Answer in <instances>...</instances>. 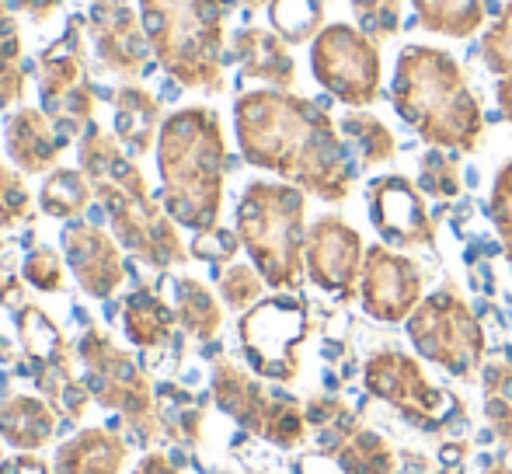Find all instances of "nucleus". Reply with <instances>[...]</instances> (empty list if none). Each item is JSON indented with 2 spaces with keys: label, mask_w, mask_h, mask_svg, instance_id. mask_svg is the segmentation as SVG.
I'll return each instance as SVG.
<instances>
[{
  "label": "nucleus",
  "mask_w": 512,
  "mask_h": 474,
  "mask_svg": "<svg viewBox=\"0 0 512 474\" xmlns=\"http://www.w3.org/2000/svg\"><path fill=\"white\" fill-rule=\"evenodd\" d=\"M439 474H464V461H457V464H443V468H439Z\"/></svg>",
  "instance_id": "40"
},
{
  "label": "nucleus",
  "mask_w": 512,
  "mask_h": 474,
  "mask_svg": "<svg viewBox=\"0 0 512 474\" xmlns=\"http://www.w3.org/2000/svg\"><path fill=\"white\" fill-rule=\"evenodd\" d=\"M42 206L49 217H74L88 206V182L81 178V171H56L49 175V182L42 185Z\"/></svg>",
  "instance_id": "32"
},
{
  "label": "nucleus",
  "mask_w": 512,
  "mask_h": 474,
  "mask_svg": "<svg viewBox=\"0 0 512 474\" xmlns=\"http://www.w3.org/2000/svg\"><path fill=\"white\" fill-rule=\"evenodd\" d=\"M234 129L248 164L286 178L321 203L349 199L356 161L321 102L279 88L244 91L234 102Z\"/></svg>",
  "instance_id": "1"
},
{
  "label": "nucleus",
  "mask_w": 512,
  "mask_h": 474,
  "mask_svg": "<svg viewBox=\"0 0 512 474\" xmlns=\"http://www.w3.org/2000/svg\"><path fill=\"white\" fill-rule=\"evenodd\" d=\"M488 213H492V227L502 241V251L512 262V161H506L495 175L492 199H488Z\"/></svg>",
  "instance_id": "34"
},
{
  "label": "nucleus",
  "mask_w": 512,
  "mask_h": 474,
  "mask_svg": "<svg viewBox=\"0 0 512 474\" xmlns=\"http://www.w3.org/2000/svg\"><path fill=\"white\" fill-rule=\"evenodd\" d=\"M175 293H178V318H182V325L189 328L196 339H213L223 321L220 304H216L213 293H209L199 279H178Z\"/></svg>",
  "instance_id": "27"
},
{
  "label": "nucleus",
  "mask_w": 512,
  "mask_h": 474,
  "mask_svg": "<svg viewBox=\"0 0 512 474\" xmlns=\"http://www.w3.org/2000/svg\"><path fill=\"white\" fill-rule=\"evenodd\" d=\"M391 105L429 147L474 154L485 140V109L453 53L405 46L391 81Z\"/></svg>",
  "instance_id": "2"
},
{
  "label": "nucleus",
  "mask_w": 512,
  "mask_h": 474,
  "mask_svg": "<svg viewBox=\"0 0 512 474\" xmlns=\"http://www.w3.org/2000/svg\"><path fill=\"white\" fill-rule=\"evenodd\" d=\"M310 332L307 304L293 293L258 300L241 318V346L248 363L269 380H293L300 373V346Z\"/></svg>",
  "instance_id": "10"
},
{
  "label": "nucleus",
  "mask_w": 512,
  "mask_h": 474,
  "mask_svg": "<svg viewBox=\"0 0 512 474\" xmlns=\"http://www.w3.org/2000/svg\"><path fill=\"white\" fill-rule=\"evenodd\" d=\"M81 18L67 21L63 39H56L46 53L39 56V91L49 116L67 133H81L95 112V91L84 67V39Z\"/></svg>",
  "instance_id": "11"
},
{
  "label": "nucleus",
  "mask_w": 512,
  "mask_h": 474,
  "mask_svg": "<svg viewBox=\"0 0 512 474\" xmlns=\"http://www.w3.org/2000/svg\"><path fill=\"white\" fill-rule=\"evenodd\" d=\"M63 143L53 133V122L39 109H18L7 119V154L14 157L21 171H49V164L60 157Z\"/></svg>",
  "instance_id": "18"
},
{
  "label": "nucleus",
  "mask_w": 512,
  "mask_h": 474,
  "mask_svg": "<svg viewBox=\"0 0 512 474\" xmlns=\"http://www.w3.org/2000/svg\"><path fill=\"white\" fill-rule=\"evenodd\" d=\"M161 70L182 88L220 95L227 88V0H136Z\"/></svg>",
  "instance_id": "4"
},
{
  "label": "nucleus",
  "mask_w": 512,
  "mask_h": 474,
  "mask_svg": "<svg viewBox=\"0 0 512 474\" xmlns=\"http://www.w3.org/2000/svg\"><path fill=\"white\" fill-rule=\"evenodd\" d=\"M262 286V272L251 269V265H230L220 276V293L234 311H251L262 300Z\"/></svg>",
  "instance_id": "33"
},
{
  "label": "nucleus",
  "mask_w": 512,
  "mask_h": 474,
  "mask_svg": "<svg viewBox=\"0 0 512 474\" xmlns=\"http://www.w3.org/2000/svg\"><path fill=\"white\" fill-rule=\"evenodd\" d=\"M126 328L140 346H154V342L168 339L171 311L150 290H140L126 300Z\"/></svg>",
  "instance_id": "28"
},
{
  "label": "nucleus",
  "mask_w": 512,
  "mask_h": 474,
  "mask_svg": "<svg viewBox=\"0 0 512 474\" xmlns=\"http://www.w3.org/2000/svg\"><path fill=\"white\" fill-rule=\"evenodd\" d=\"M310 74L335 102L349 109H366L380 98V42H373L356 25H324L310 42Z\"/></svg>",
  "instance_id": "9"
},
{
  "label": "nucleus",
  "mask_w": 512,
  "mask_h": 474,
  "mask_svg": "<svg viewBox=\"0 0 512 474\" xmlns=\"http://www.w3.org/2000/svg\"><path fill=\"white\" fill-rule=\"evenodd\" d=\"M363 311L380 325H401L425 300V272L411 255H401L391 244L366 248L363 276H359Z\"/></svg>",
  "instance_id": "12"
},
{
  "label": "nucleus",
  "mask_w": 512,
  "mask_h": 474,
  "mask_svg": "<svg viewBox=\"0 0 512 474\" xmlns=\"http://www.w3.org/2000/svg\"><path fill=\"white\" fill-rule=\"evenodd\" d=\"M335 464L342 474H398V454L370 426H359L345 436V443L335 450Z\"/></svg>",
  "instance_id": "23"
},
{
  "label": "nucleus",
  "mask_w": 512,
  "mask_h": 474,
  "mask_svg": "<svg viewBox=\"0 0 512 474\" xmlns=\"http://www.w3.org/2000/svg\"><path fill=\"white\" fill-rule=\"evenodd\" d=\"M21 28L14 7L0 0V109L25 98V60H21Z\"/></svg>",
  "instance_id": "24"
},
{
  "label": "nucleus",
  "mask_w": 512,
  "mask_h": 474,
  "mask_svg": "<svg viewBox=\"0 0 512 474\" xmlns=\"http://www.w3.org/2000/svg\"><path fill=\"white\" fill-rule=\"evenodd\" d=\"M307 422L317 429V436H321V447L328 450V454H335V450L342 447L345 436H349L352 429L363 426V422H359L338 398H314V401H310V405H307Z\"/></svg>",
  "instance_id": "30"
},
{
  "label": "nucleus",
  "mask_w": 512,
  "mask_h": 474,
  "mask_svg": "<svg viewBox=\"0 0 512 474\" xmlns=\"http://www.w3.org/2000/svg\"><path fill=\"white\" fill-rule=\"evenodd\" d=\"M418 189L432 199H457L460 196V164L453 150L429 147L418 157Z\"/></svg>",
  "instance_id": "29"
},
{
  "label": "nucleus",
  "mask_w": 512,
  "mask_h": 474,
  "mask_svg": "<svg viewBox=\"0 0 512 474\" xmlns=\"http://www.w3.org/2000/svg\"><path fill=\"white\" fill-rule=\"evenodd\" d=\"M88 39L98 56V67L112 77H133L147 74L150 67V39L143 32L140 11H133L122 0H95L88 11Z\"/></svg>",
  "instance_id": "15"
},
{
  "label": "nucleus",
  "mask_w": 512,
  "mask_h": 474,
  "mask_svg": "<svg viewBox=\"0 0 512 474\" xmlns=\"http://www.w3.org/2000/svg\"><path fill=\"white\" fill-rule=\"evenodd\" d=\"M366 394L391 405L408 426L422 433H443L453 415H464V401L457 394L443 391L425 373L422 359L408 356L401 349H377L363 366Z\"/></svg>",
  "instance_id": "8"
},
{
  "label": "nucleus",
  "mask_w": 512,
  "mask_h": 474,
  "mask_svg": "<svg viewBox=\"0 0 512 474\" xmlns=\"http://www.w3.org/2000/svg\"><path fill=\"white\" fill-rule=\"evenodd\" d=\"M63 244H67L70 265H74L81 286L91 297H108L115 286L122 283V262L119 251L108 237L91 224H77L63 231Z\"/></svg>",
  "instance_id": "17"
},
{
  "label": "nucleus",
  "mask_w": 512,
  "mask_h": 474,
  "mask_svg": "<svg viewBox=\"0 0 512 474\" xmlns=\"http://www.w3.org/2000/svg\"><path fill=\"white\" fill-rule=\"evenodd\" d=\"M366 210L384 237L398 251L432 248L436 244V217L425 206V192L405 175H380L366 185Z\"/></svg>",
  "instance_id": "14"
},
{
  "label": "nucleus",
  "mask_w": 512,
  "mask_h": 474,
  "mask_svg": "<svg viewBox=\"0 0 512 474\" xmlns=\"http://www.w3.org/2000/svg\"><path fill=\"white\" fill-rule=\"evenodd\" d=\"M307 199L290 182H251L237 203V237L272 290H297L304 279Z\"/></svg>",
  "instance_id": "6"
},
{
  "label": "nucleus",
  "mask_w": 512,
  "mask_h": 474,
  "mask_svg": "<svg viewBox=\"0 0 512 474\" xmlns=\"http://www.w3.org/2000/svg\"><path fill=\"white\" fill-rule=\"evenodd\" d=\"M405 325H408V342L415 346V353L425 363L450 373V377L471 380L485 366L488 359L485 325H481V318L471 311V304L453 286L429 293Z\"/></svg>",
  "instance_id": "7"
},
{
  "label": "nucleus",
  "mask_w": 512,
  "mask_h": 474,
  "mask_svg": "<svg viewBox=\"0 0 512 474\" xmlns=\"http://www.w3.org/2000/svg\"><path fill=\"white\" fill-rule=\"evenodd\" d=\"M81 164H84V171H88L91 185L98 189V196H102L115 234H119L143 262L168 269V265H178L189 258L182 241H178L175 227H171L168 217L161 213V206L143 189V178H140V171H136V164H129L105 133L91 129L81 147Z\"/></svg>",
  "instance_id": "5"
},
{
  "label": "nucleus",
  "mask_w": 512,
  "mask_h": 474,
  "mask_svg": "<svg viewBox=\"0 0 512 474\" xmlns=\"http://www.w3.org/2000/svg\"><path fill=\"white\" fill-rule=\"evenodd\" d=\"M272 32L290 46L314 42L324 28V0H272L269 4Z\"/></svg>",
  "instance_id": "26"
},
{
  "label": "nucleus",
  "mask_w": 512,
  "mask_h": 474,
  "mask_svg": "<svg viewBox=\"0 0 512 474\" xmlns=\"http://www.w3.org/2000/svg\"><path fill=\"white\" fill-rule=\"evenodd\" d=\"M112 105H115V133H119V140L136 157L147 154L157 136V122H161V102H157V95H150L140 84H126V88L115 91Z\"/></svg>",
  "instance_id": "19"
},
{
  "label": "nucleus",
  "mask_w": 512,
  "mask_h": 474,
  "mask_svg": "<svg viewBox=\"0 0 512 474\" xmlns=\"http://www.w3.org/2000/svg\"><path fill=\"white\" fill-rule=\"evenodd\" d=\"M481 60L495 77V98H499L502 119L512 122V0L481 32Z\"/></svg>",
  "instance_id": "21"
},
{
  "label": "nucleus",
  "mask_w": 512,
  "mask_h": 474,
  "mask_svg": "<svg viewBox=\"0 0 512 474\" xmlns=\"http://www.w3.org/2000/svg\"><path fill=\"white\" fill-rule=\"evenodd\" d=\"M425 32L446 39H471L488 18V0H411Z\"/></svg>",
  "instance_id": "20"
},
{
  "label": "nucleus",
  "mask_w": 512,
  "mask_h": 474,
  "mask_svg": "<svg viewBox=\"0 0 512 474\" xmlns=\"http://www.w3.org/2000/svg\"><path fill=\"white\" fill-rule=\"evenodd\" d=\"M25 276H28V283H35L39 290H60L63 272H60V262H56L53 251H35V255L25 262Z\"/></svg>",
  "instance_id": "37"
},
{
  "label": "nucleus",
  "mask_w": 512,
  "mask_h": 474,
  "mask_svg": "<svg viewBox=\"0 0 512 474\" xmlns=\"http://www.w3.org/2000/svg\"><path fill=\"white\" fill-rule=\"evenodd\" d=\"M366 244L363 234L349 220L324 213L307 231L304 265L317 290L335 297L338 304H352L359 297V276H363Z\"/></svg>",
  "instance_id": "13"
},
{
  "label": "nucleus",
  "mask_w": 512,
  "mask_h": 474,
  "mask_svg": "<svg viewBox=\"0 0 512 474\" xmlns=\"http://www.w3.org/2000/svg\"><path fill=\"white\" fill-rule=\"evenodd\" d=\"M230 60L241 70V81H258L279 91H293L297 84V63L290 56V42L279 39L272 28H241L230 39Z\"/></svg>",
  "instance_id": "16"
},
{
  "label": "nucleus",
  "mask_w": 512,
  "mask_h": 474,
  "mask_svg": "<svg viewBox=\"0 0 512 474\" xmlns=\"http://www.w3.org/2000/svg\"><path fill=\"white\" fill-rule=\"evenodd\" d=\"M237 4H241L244 11H258V7H269L272 0H237Z\"/></svg>",
  "instance_id": "39"
},
{
  "label": "nucleus",
  "mask_w": 512,
  "mask_h": 474,
  "mask_svg": "<svg viewBox=\"0 0 512 474\" xmlns=\"http://www.w3.org/2000/svg\"><path fill=\"white\" fill-rule=\"evenodd\" d=\"M21 217H28V192L21 178L0 164V224H18Z\"/></svg>",
  "instance_id": "36"
},
{
  "label": "nucleus",
  "mask_w": 512,
  "mask_h": 474,
  "mask_svg": "<svg viewBox=\"0 0 512 474\" xmlns=\"http://www.w3.org/2000/svg\"><path fill=\"white\" fill-rule=\"evenodd\" d=\"M481 398L488 429L512 450V349L485 359L481 366Z\"/></svg>",
  "instance_id": "22"
},
{
  "label": "nucleus",
  "mask_w": 512,
  "mask_h": 474,
  "mask_svg": "<svg viewBox=\"0 0 512 474\" xmlns=\"http://www.w3.org/2000/svg\"><path fill=\"white\" fill-rule=\"evenodd\" d=\"M349 7L356 28L370 35L373 42L394 39L405 25V0H352Z\"/></svg>",
  "instance_id": "31"
},
{
  "label": "nucleus",
  "mask_w": 512,
  "mask_h": 474,
  "mask_svg": "<svg viewBox=\"0 0 512 474\" xmlns=\"http://www.w3.org/2000/svg\"><path fill=\"white\" fill-rule=\"evenodd\" d=\"M485 474H512V468H506V464H492Z\"/></svg>",
  "instance_id": "41"
},
{
  "label": "nucleus",
  "mask_w": 512,
  "mask_h": 474,
  "mask_svg": "<svg viewBox=\"0 0 512 474\" xmlns=\"http://www.w3.org/2000/svg\"><path fill=\"white\" fill-rule=\"evenodd\" d=\"M7 4H11L18 14H25L28 21H35V25H42V21H49L56 11H60L63 0H7Z\"/></svg>",
  "instance_id": "38"
},
{
  "label": "nucleus",
  "mask_w": 512,
  "mask_h": 474,
  "mask_svg": "<svg viewBox=\"0 0 512 474\" xmlns=\"http://www.w3.org/2000/svg\"><path fill=\"white\" fill-rule=\"evenodd\" d=\"M237 244L241 237L234 231H223V227H209V231H199L196 244H192V255L203 258V262H213V265H223L237 255Z\"/></svg>",
  "instance_id": "35"
},
{
  "label": "nucleus",
  "mask_w": 512,
  "mask_h": 474,
  "mask_svg": "<svg viewBox=\"0 0 512 474\" xmlns=\"http://www.w3.org/2000/svg\"><path fill=\"white\" fill-rule=\"evenodd\" d=\"M338 129H342L345 143L359 154V161L370 164V168L373 164L394 161V154H398V140H394V133L387 129V122H380L377 116H370V112H359V109L349 112Z\"/></svg>",
  "instance_id": "25"
},
{
  "label": "nucleus",
  "mask_w": 512,
  "mask_h": 474,
  "mask_svg": "<svg viewBox=\"0 0 512 474\" xmlns=\"http://www.w3.org/2000/svg\"><path fill=\"white\" fill-rule=\"evenodd\" d=\"M157 168H161L164 206L171 217L192 231L216 227L223 206L227 143H223L220 116L213 109L189 105L164 119Z\"/></svg>",
  "instance_id": "3"
}]
</instances>
